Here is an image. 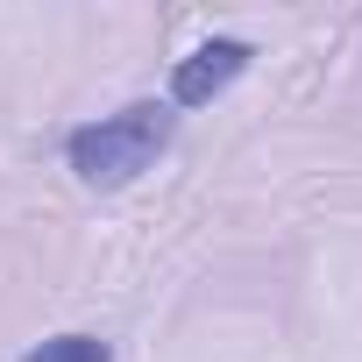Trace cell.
<instances>
[{
	"label": "cell",
	"mask_w": 362,
	"mask_h": 362,
	"mask_svg": "<svg viewBox=\"0 0 362 362\" xmlns=\"http://www.w3.org/2000/svg\"><path fill=\"white\" fill-rule=\"evenodd\" d=\"M249 43L242 36H214V43H199L192 57H177V71H170V107H206V100H221L242 71H249Z\"/></svg>",
	"instance_id": "7a4b0ae2"
},
{
	"label": "cell",
	"mask_w": 362,
	"mask_h": 362,
	"mask_svg": "<svg viewBox=\"0 0 362 362\" xmlns=\"http://www.w3.org/2000/svg\"><path fill=\"white\" fill-rule=\"evenodd\" d=\"M170 128H177L170 100H128L121 114H100V121L71 128L64 135V163L78 170V185L121 192V185H135V177L170 149Z\"/></svg>",
	"instance_id": "6da1fadb"
},
{
	"label": "cell",
	"mask_w": 362,
	"mask_h": 362,
	"mask_svg": "<svg viewBox=\"0 0 362 362\" xmlns=\"http://www.w3.org/2000/svg\"><path fill=\"white\" fill-rule=\"evenodd\" d=\"M22 362H114V348L100 334H50L43 348H29Z\"/></svg>",
	"instance_id": "3957f363"
}]
</instances>
